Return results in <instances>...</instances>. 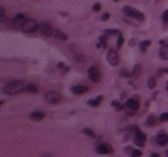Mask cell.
<instances>
[{
	"label": "cell",
	"mask_w": 168,
	"mask_h": 157,
	"mask_svg": "<svg viewBox=\"0 0 168 157\" xmlns=\"http://www.w3.org/2000/svg\"><path fill=\"white\" fill-rule=\"evenodd\" d=\"M120 75H121V76H124V77H127V76H130V73L123 69V71H121V73H120Z\"/></svg>",
	"instance_id": "obj_32"
},
{
	"label": "cell",
	"mask_w": 168,
	"mask_h": 157,
	"mask_svg": "<svg viewBox=\"0 0 168 157\" xmlns=\"http://www.w3.org/2000/svg\"><path fill=\"white\" fill-rule=\"evenodd\" d=\"M151 157H159V155H158V154H152Z\"/></svg>",
	"instance_id": "obj_35"
},
{
	"label": "cell",
	"mask_w": 168,
	"mask_h": 157,
	"mask_svg": "<svg viewBox=\"0 0 168 157\" xmlns=\"http://www.w3.org/2000/svg\"><path fill=\"white\" fill-rule=\"evenodd\" d=\"M142 156V151L138 150V149H135L131 151V157H141Z\"/></svg>",
	"instance_id": "obj_23"
},
{
	"label": "cell",
	"mask_w": 168,
	"mask_h": 157,
	"mask_svg": "<svg viewBox=\"0 0 168 157\" xmlns=\"http://www.w3.org/2000/svg\"><path fill=\"white\" fill-rule=\"evenodd\" d=\"M122 12L127 15V16H129V17H135L136 20H138V21H144V15H143V13H141L139 11H137L136 8H134V7H131V6H126V7H123L122 8Z\"/></svg>",
	"instance_id": "obj_3"
},
{
	"label": "cell",
	"mask_w": 168,
	"mask_h": 157,
	"mask_svg": "<svg viewBox=\"0 0 168 157\" xmlns=\"http://www.w3.org/2000/svg\"><path fill=\"white\" fill-rule=\"evenodd\" d=\"M155 84H157V81H155V79L152 76V77H150L149 79V81H147V86H149V88L150 89H154L155 88Z\"/></svg>",
	"instance_id": "obj_22"
},
{
	"label": "cell",
	"mask_w": 168,
	"mask_h": 157,
	"mask_svg": "<svg viewBox=\"0 0 168 157\" xmlns=\"http://www.w3.org/2000/svg\"><path fill=\"white\" fill-rule=\"evenodd\" d=\"M135 138H137V139H139V140H142L143 142H145V140H146V138H145V135L139 131V130H137L136 128V135H135Z\"/></svg>",
	"instance_id": "obj_21"
},
{
	"label": "cell",
	"mask_w": 168,
	"mask_h": 157,
	"mask_svg": "<svg viewBox=\"0 0 168 157\" xmlns=\"http://www.w3.org/2000/svg\"><path fill=\"white\" fill-rule=\"evenodd\" d=\"M113 105H114V106H116V108H118V110H121V109H122V106H121V105H119L116 102H113Z\"/></svg>",
	"instance_id": "obj_34"
},
{
	"label": "cell",
	"mask_w": 168,
	"mask_h": 157,
	"mask_svg": "<svg viewBox=\"0 0 168 157\" xmlns=\"http://www.w3.org/2000/svg\"><path fill=\"white\" fill-rule=\"evenodd\" d=\"M162 19H163V22L168 23V11H166V12L163 13V15H162Z\"/></svg>",
	"instance_id": "obj_30"
},
{
	"label": "cell",
	"mask_w": 168,
	"mask_h": 157,
	"mask_svg": "<svg viewBox=\"0 0 168 157\" xmlns=\"http://www.w3.org/2000/svg\"><path fill=\"white\" fill-rule=\"evenodd\" d=\"M107 61L109 62L110 66H116L118 62H119V55H118V52L113 49H110L107 53Z\"/></svg>",
	"instance_id": "obj_6"
},
{
	"label": "cell",
	"mask_w": 168,
	"mask_h": 157,
	"mask_svg": "<svg viewBox=\"0 0 168 157\" xmlns=\"http://www.w3.org/2000/svg\"><path fill=\"white\" fill-rule=\"evenodd\" d=\"M74 60L76 62H79V64H82V62L85 61V57H84L83 53H75L74 54Z\"/></svg>",
	"instance_id": "obj_18"
},
{
	"label": "cell",
	"mask_w": 168,
	"mask_h": 157,
	"mask_svg": "<svg viewBox=\"0 0 168 157\" xmlns=\"http://www.w3.org/2000/svg\"><path fill=\"white\" fill-rule=\"evenodd\" d=\"M126 106H127L128 109H130V110L135 111V110H137V109L139 108V103H138V101L130 98V100H128V101L126 102Z\"/></svg>",
	"instance_id": "obj_11"
},
{
	"label": "cell",
	"mask_w": 168,
	"mask_h": 157,
	"mask_svg": "<svg viewBox=\"0 0 168 157\" xmlns=\"http://www.w3.org/2000/svg\"><path fill=\"white\" fill-rule=\"evenodd\" d=\"M39 31H40V34H42L43 36H45V37H50V36H52V35L54 34V31H53L52 27H51L48 23H46V22L40 23V25H39Z\"/></svg>",
	"instance_id": "obj_7"
},
{
	"label": "cell",
	"mask_w": 168,
	"mask_h": 157,
	"mask_svg": "<svg viewBox=\"0 0 168 157\" xmlns=\"http://www.w3.org/2000/svg\"><path fill=\"white\" fill-rule=\"evenodd\" d=\"M122 44H123V36H122V34H119V38H118V43H116L118 49H120L122 46Z\"/></svg>",
	"instance_id": "obj_25"
},
{
	"label": "cell",
	"mask_w": 168,
	"mask_h": 157,
	"mask_svg": "<svg viewBox=\"0 0 168 157\" xmlns=\"http://www.w3.org/2000/svg\"><path fill=\"white\" fill-rule=\"evenodd\" d=\"M101 101H103V96H98L97 98L89 101V102H88V104H89L90 106H98V105L101 103Z\"/></svg>",
	"instance_id": "obj_17"
},
{
	"label": "cell",
	"mask_w": 168,
	"mask_h": 157,
	"mask_svg": "<svg viewBox=\"0 0 168 157\" xmlns=\"http://www.w3.org/2000/svg\"><path fill=\"white\" fill-rule=\"evenodd\" d=\"M24 90L25 91H28V92H38V86H36L35 83H29L25 88H24Z\"/></svg>",
	"instance_id": "obj_16"
},
{
	"label": "cell",
	"mask_w": 168,
	"mask_h": 157,
	"mask_svg": "<svg viewBox=\"0 0 168 157\" xmlns=\"http://www.w3.org/2000/svg\"><path fill=\"white\" fill-rule=\"evenodd\" d=\"M154 124H155V118L153 116H150L149 119H147V125H150V126H153Z\"/></svg>",
	"instance_id": "obj_27"
},
{
	"label": "cell",
	"mask_w": 168,
	"mask_h": 157,
	"mask_svg": "<svg viewBox=\"0 0 168 157\" xmlns=\"http://www.w3.org/2000/svg\"><path fill=\"white\" fill-rule=\"evenodd\" d=\"M114 1H118V0H114Z\"/></svg>",
	"instance_id": "obj_38"
},
{
	"label": "cell",
	"mask_w": 168,
	"mask_h": 157,
	"mask_svg": "<svg viewBox=\"0 0 168 157\" xmlns=\"http://www.w3.org/2000/svg\"><path fill=\"white\" fill-rule=\"evenodd\" d=\"M167 157H168V150H167Z\"/></svg>",
	"instance_id": "obj_37"
},
{
	"label": "cell",
	"mask_w": 168,
	"mask_h": 157,
	"mask_svg": "<svg viewBox=\"0 0 168 157\" xmlns=\"http://www.w3.org/2000/svg\"><path fill=\"white\" fill-rule=\"evenodd\" d=\"M54 37L55 38H58V39H61V41H67L68 39V37H67V35L66 34H63L62 31H60V30H54Z\"/></svg>",
	"instance_id": "obj_14"
},
{
	"label": "cell",
	"mask_w": 168,
	"mask_h": 157,
	"mask_svg": "<svg viewBox=\"0 0 168 157\" xmlns=\"http://www.w3.org/2000/svg\"><path fill=\"white\" fill-rule=\"evenodd\" d=\"M45 100L46 102H48L50 104H58L61 101V96L59 92H55V91H48L46 95H45Z\"/></svg>",
	"instance_id": "obj_4"
},
{
	"label": "cell",
	"mask_w": 168,
	"mask_h": 157,
	"mask_svg": "<svg viewBox=\"0 0 168 157\" xmlns=\"http://www.w3.org/2000/svg\"><path fill=\"white\" fill-rule=\"evenodd\" d=\"M25 20H26V19L24 17L23 14H17V15H15V16L9 21V25L13 27V28H21Z\"/></svg>",
	"instance_id": "obj_5"
},
{
	"label": "cell",
	"mask_w": 168,
	"mask_h": 157,
	"mask_svg": "<svg viewBox=\"0 0 168 157\" xmlns=\"http://www.w3.org/2000/svg\"><path fill=\"white\" fill-rule=\"evenodd\" d=\"M160 58L163 59V60H167L168 59V45H163L160 50Z\"/></svg>",
	"instance_id": "obj_15"
},
{
	"label": "cell",
	"mask_w": 168,
	"mask_h": 157,
	"mask_svg": "<svg viewBox=\"0 0 168 157\" xmlns=\"http://www.w3.org/2000/svg\"><path fill=\"white\" fill-rule=\"evenodd\" d=\"M100 42H101V44H103L104 46H106V43H107V38H106V36H101V37H100Z\"/></svg>",
	"instance_id": "obj_31"
},
{
	"label": "cell",
	"mask_w": 168,
	"mask_h": 157,
	"mask_svg": "<svg viewBox=\"0 0 168 157\" xmlns=\"http://www.w3.org/2000/svg\"><path fill=\"white\" fill-rule=\"evenodd\" d=\"M105 34H109V35H115L119 34L118 30H105Z\"/></svg>",
	"instance_id": "obj_29"
},
{
	"label": "cell",
	"mask_w": 168,
	"mask_h": 157,
	"mask_svg": "<svg viewBox=\"0 0 168 157\" xmlns=\"http://www.w3.org/2000/svg\"><path fill=\"white\" fill-rule=\"evenodd\" d=\"M30 118H31L32 120H35V121H40L42 119H44V118H45V114H44L43 112L35 111V112H32V113L30 114Z\"/></svg>",
	"instance_id": "obj_13"
},
{
	"label": "cell",
	"mask_w": 168,
	"mask_h": 157,
	"mask_svg": "<svg viewBox=\"0 0 168 157\" xmlns=\"http://www.w3.org/2000/svg\"><path fill=\"white\" fill-rule=\"evenodd\" d=\"M38 28H39V25L34 19H26L24 21V23L22 24V27H21L23 33H28V34L35 33V31H37Z\"/></svg>",
	"instance_id": "obj_2"
},
{
	"label": "cell",
	"mask_w": 168,
	"mask_h": 157,
	"mask_svg": "<svg viewBox=\"0 0 168 157\" xmlns=\"http://www.w3.org/2000/svg\"><path fill=\"white\" fill-rule=\"evenodd\" d=\"M97 151L101 155H108L112 152V148H109L107 144H99L97 147Z\"/></svg>",
	"instance_id": "obj_12"
},
{
	"label": "cell",
	"mask_w": 168,
	"mask_h": 157,
	"mask_svg": "<svg viewBox=\"0 0 168 157\" xmlns=\"http://www.w3.org/2000/svg\"><path fill=\"white\" fill-rule=\"evenodd\" d=\"M88 76L95 83H98L100 81V72L98 71L97 67H90L88 71Z\"/></svg>",
	"instance_id": "obj_8"
},
{
	"label": "cell",
	"mask_w": 168,
	"mask_h": 157,
	"mask_svg": "<svg viewBox=\"0 0 168 157\" xmlns=\"http://www.w3.org/2000/svg\"><path fill=\"white\" fill-rule=\"evenodd\" d=\"M141 72H142V66H141V65H136L135 68H134L132 75H134L135 77H138L139 75H141Z\"/></svg>",
	"instance_id": "obj_20"
},
{
	"label": "cell",
	"mask_w": 168,
	"mask_h": 157,
	"mask_svg": "<svg viewBox=\"0 0 168 157\" xmlns=\"http://www.w3.org/2000/svg\"><path fill=\"white\" fill-rule=\"evenodd\" d=\"M24 89V83L23 81L20 80H13L3 86V92L6 95H15V94L22 91Z\"/></svg>",
	"instance_id": "obj_1"
},
{
	"label": "cell",
	"mask_w": 168,
	"mask_h": 157,
	"mask_svg": "<svg viewBox=\"0 0 168 157\" xmlns=\"http://www.w3.org/2000/svg\"><path fill=\"white\" fill-rule=\"evenodd\" d=\"M150 45H151V42H150V41H143V42H141V44H139V47H141V51H142V52H145L146 49H147Z\"/></svg>",
	"instance_id": "obj_19"
},
{
	"label": "cell",
	"mask_w": 168,
	"mask_h": 157,
	"mask_svg": "<svg viewBox=\"0 0 168 157\" xmlns=\"http://www.w3.org/2000/svg\"><path fill=\"white\" fill-rule=\"evenodd\" d=\"M42 157H51V156H50V155H48V154H44V155H43V156H42Z\"/></svg>",
	"instance_id": "obj_36"
},
{
	"label": "cell",
	"mask_w": 168,
	"mask_h": 157,
	"mask_svg": "<svg viewBox=\"0 0 168 157\" xmlns=\"http://www.w3.org/2000/svg\"><path fill=\"white\" fill-rule=\"evenodd\" d=\"M160 121L161 122H165V121H168V112H166V113H162L161 116H160Z\"/></svg>",
	"instance_id": "obj_26"
},
{
	"label": "cell",
	"mask_w": 168,
	"mask_h": 157,
	"mask_svg": "<svg viewBox=\"0 0 168 157\" xmlns=\"http://www.w3.org/2000/svg\"><path fill=\"white\" fill-rule=\"evenodd\" d=\"M88 90H89L88 87H85V86H81V84L75 86V87L71 88V91H73L74 94H76V95H82V94H85V92H88Z\"/></svg>",
	"instance_id": "obj_9"
},
{
	"label": "cell",
	"mask_w": 168,
	"mask_h": 157,
	"mask_svg": "<svg viewBox=\"0 0 168 157\" xmlns=\"http://www.w3.org/2000/svg\"><path fill=\"white\" fill-rule=\"evenodd\" d=\"M100 8H101V5H100V4H98V3H97V4H95V5L92 6V11H93V12H99V11H100Z\"/></svg>",
	"instance_id": "obj_28"
},
{
	"label": "cell",
	"mask_w": 168,
	"mask_h": 157,
	"mask_svg": "<svg viewBox=\"0 0 168 157\" xmlns=\"http://www.w3.org/2000/svg\"><path fill=\"white\" fill-rule=\"evenodd\" d=\"M108 19H109V14H108V13H105V14L101 16V20H103V21H106V20H108Z\"/></svg>",
	"instance_id": "obj_33"
},
{
	"label": "cell",
	"mask_w": 168,
	"mask_h": 157,
	"mask_svg": "<svg viewBox=\"0 0 168 157\" xmlns=\"http://www.w3.org/2000/svg\"><path fill=\"white\" fill-rule=\"evenodd\" d=\"M157 143L159 146H166L168 143V135L166 133H160L157 136Z\"/></svg>",
	"instance_id": "obj_10"
},
{
	"label": "cell",
	"mask_w": 168,
	"mask_h": 157,
	"mask_svg": "<svg viewBox=\"0 0 168 157\" xmlns=\"http://www.w3.org/2000/svg\"><path fill=\"white\" fill-rule=\"evenodd\" d=\"M83 133L84 134H87L88 136H91V138H95L96 136V134L91 131V130H89V128H85V130H83Z\"/></svg>",
	"instance_id": "obj_24"
}]
</instances>
